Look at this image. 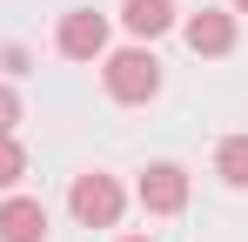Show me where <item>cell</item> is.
Here are the masks:
<instances>
[{
  "mask_svg": "<svg viewBox=\"0 0 248 242\" xmlns=\"http://www.w3.org/2000/svg\"><path fill=\"white\" fill-rule=\"evenodd\" d=\"M108 94L127 101V108H141V101H155L161 94V61L148 54V47H121V54H108Z\"/></svg>",
  "mask_w": 248,
  "mask_h": 242,
  "instance_id": "cell-1",
  "label": "cell"
},
{
  "mask_svg": "<svg viewBox=\"0 0 248 242\" xmlns=\"http://www.w3.org/2000/svg\"><path fill=\"white\" fill-rule=\"evenodd\" d=\"M67 208H74V222H87V229H114L121 222V182L114 175H74Z\"/></svg>",
  "mask_w": 248,
  "mask_h": 242,
  "instance_id": "cell-2",
  "label": "cell"
},
{
  "mask_svg": "<svg viewBox=\"0 0 248 242\" xmlns=\"http://www.w3.org/2000/svg\"><path fill=\"white\" fill-rule=\"evenodd\" d=\"M141 208H148V215H181V208H188V168H181V161L141 168Z\"/></svg>",
  "mask_w": 248,
  "mask_h": 242,
  "instance_id": "cell-3",
  "label": "cell"
},
{
  "mask_svg": "<svg viewBox=\"0 0 248 242\" xmlns=\"http://www.w3.org/2000/svg\"><path fill=\"white\" fill-rule=\"evenodd\" d=\"M61 54L67 61H94L101 47H108V14H87V7H74V14H61Z\"/></svg>",
  "mask_w": 248,
  "mask_h": 242,
  "instance_id": "cell-4",
  "label": "cell"
},
{
  "mask_svg": "<svg viewBox=\"0 0 248 242\" xmlns=\"http://www.w3.org/2000/svg\"><path fill=\"white\" fill-rule=\"evenodd\" d=\"M41 236H47V208L34 195L0 202V242H41Z\"/></svg>",
  "mask_w": 248,
  "mask_h": 242,
  "instance_id": "cell-5",
  "label": "cell"
},
{
  "mask_svg": "<svg viewBox=\"0 0 248 242\" xmlns=\"http://www.w3.org/2000/svg\"><path fill=\"white\" fill-rule=\"evenodd\" d=\"M188 47H195V54H228V47H235V14L202 7V14L188 20Z\"/></svg>",
  "mask_w": 248,
  "mask_h": 242,
  "instance_id": "cell-6",
  "label": "cell"
},
{
  "mask_svg": "<svg viewBox=\"0 0 248 242\" xmlns=\"http://www.w3.org/2000/svg\"><path fill=\"white\" fill-rule=\"evenodd\" d=\"M121 20H127V34L155 40V34L174 27V0H121Z\"/></svg>",
  "mask_w": 248,
  "mask_h": 242,
  "instance_id": "cell-7",
  "label": "cell"
},
{
  "mask_svg": "<svg viewBox=\"0 0 248 242\" xmlns=\"http://www.w3.org/2000/svg\"><path fill=\"white\" fill-rule=\"evenodd\" d=\"M215 168H221L228 189H248V135H228V141L215 148Z\"/></svg>",
  "mask_w": 248,
  "mask_h": 242,
  "instance_id": "cell-8",
  "label": "cell"
},
{
  "mask_svg": "<svg viewBox=\"0 0 248 242\" xmlns=\"http://www.w3.org/2000/svg\"><path fill=\"white\" fill-rule=\"evenodd\" d=\"M20 175H27V148H20L14 135H0V189H14Z\"/></svg>",
  "mask_w": 248,
  "mask_h": 242,
  "instance_id": "cell-9",
  "label": "cell"
},
{
  "mask_svg": "<svg viewBox=\"0 0 248 242\" xmlns=\"http://www.w3.org/2000/svg\"><path fill=\"white\" fill-rule=\"evenodd\" d=\"M14 121H20V94L0 87V135H14Z\"/></svg>",
  "mask_w": 248,
  "mask_h": 242,
  "instance_id": "cell-10",
  "label": "cell"
},
{
  "mask_svg": "<svg viewBox=\"0 0 248 242\" xmlns=\"http://www.w3.org/2000/svg\"><path fill=\"white\" fill-rule=\"evenodd\" d=\"M235 14H248V0H235Z\"/></svg>",
  "mask_w": 248,
  "mask_h": 242,
  "instance_id": "cell-11",
  "label": "cell"
},
{
  "mask_svg": "<svg viewBox=\"0 0 248 242\" xmlns=\"http://www.w3.org/2000/svg\"><path fill=\"white\" fill-rule=\"evenodd\" d=\"M121 242H148V236H121Z\"/></svg>",
  "mask_w": 248,
  "mask_h": 242,
  "instance_id": "cell-12",
  "label": "cell"
}]
</instances>
